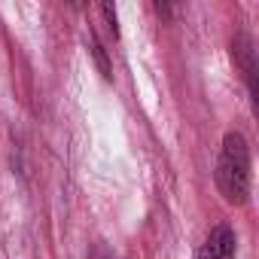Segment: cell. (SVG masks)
<instances>
[{"label":"cell","instance_id":"6da1fadb","mask_svg":"<svg viewBox=\"0 0 259 259\" xmlns=\"http://www.w3.org/2000/svg\"><path fill=\"white\" fill-rule=\"evenodd\" d=\"M217 186L229 204H244L250 195V150L238 132H229L223 141V153L217 165Z\"/></svg>","mask_w":259,"mask_h":259},{"label":"cell","instance_id":"7a4b0ae2","mask_svg":"<svg viewBox=\"0 0 259 259\" xmlns=\"http://www.w3.org/2000/svg\"><path fill=\"white\" fill-rule=\"evenodd\" d=\"M198 259H235V232L232 226L220 223L210 229L204 244L198 247Z\"/></svg>","mask_w":259,"mask_h":259},{"label":"cell","instance_id":"3957f363","mask_svg":"<svg viewBox=\"0 0 259 259\" xmlns=\"http://www.w3.org/2000/svg\"><path fill=\"white\" fill-rule=\"evenodd\" d=\"M92 52H95V58H98V64H101V70H104V76H110V64H107V58H104V49H101V43L92 37Z\"/></svg>","mask_w":259,"mask_h":259},{"label":"cell","instance_id":"277c9868","mask_svg":"<svg viewBox=\"0 0 259 259\" xmlns=\"http://www.w3.org/2000/svg\"><path fill=\"white\" fill-rule=\"evenodd\" d=\"M101 13H104V19H107V25H110L113 37H116V7H113V4H104V7H101Z\"/></svg>","mask_w":259,"mask_h":259}]
</instances>
